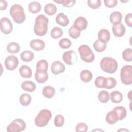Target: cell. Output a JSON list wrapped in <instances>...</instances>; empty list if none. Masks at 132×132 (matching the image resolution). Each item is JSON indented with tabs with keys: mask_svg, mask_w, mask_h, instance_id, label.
<instances>
[{
	"mask_svg": "<svg viewBox=\"0 0 132 132\" xmlns=\"http://www.w3.org/2000/svg\"><path fill=\"white\" fill-rule=\"evenodd\" d=\"M81 59L85 62L90 63L94 60V54L90 47L87 45H81L78 49Z\"/></svg>",
	"mask_w": 132,
	"mask_h": 132,
	"instance_id": "obj_5",
	"label": "cell"
},
{
	"mask_svg": "<svg viewBox=\"0 0 132 132\" xmlns=\"http://www.w3.org/2000/svg\"><path fill=\"white\" fill-rule=\"evenodd\" d=\"M35 80L40 84H43L48 79V75L47 72H39L36 71L35 74Z\"/></svg>",
	"mask_w": 132,
	"mask_h": 132,
	"instance_id": "obj_18",
	"label": "cell"
},
{
	"mask_svg": "<svg viewBox=\"0 0 132 132\" xmlns=\"http://www.w3.org/2000/svg\"><path fill=\"white\" fill-rule=\"evenodd\" d=\"M87 4L88 6L91 8L96 9L101 6V1L100 0H88Z\"/></svg>",
	"mask_w": 132,
	"mask_h": 132,
	"instance_id": "obj_41",
	"label": "cell"
},
{
	"mask_svg": "<svg viewBox=\"0 0 132 132\" xmlns=\"http://www.w3.org/2000/svg\"><path fill=\"white\" fill-rule=\"evenodd\" d=\"M104 5L107 8H113L117 5L118 1L117 0H104Z\"/></svg>",
	"mask_w": 132,
	"mask_h": 132,
	"instance_id": "obj_44",
	"label": "cell"
},
{
	"mask_svg": "<svg viewBox=\"0 0 132 132\" xmlns=\"http://www.w3.org/2000/svg\"><path fill=\"white\" fill-rule=\"evenodd\" d=\"M19 64L18 58L14 55L7 56L5 60V65L9 71H14L17 68Z\"/></svg>",
	"mask_w": 132,
	"mask_h": 132,
	"instance_id": "obj_10",
	"label": "cell"
},
{
	"mask_svg": "<svg viewBox=\"0 0 132 132\" xmlns=\"http://www.w3.org/2000/svg\"><path fill=\"white\" fill-rule=\"evenodd\" d=\"M93 46V48L96 52H102L106 48L107 44L106 43L97 40L94 42Z\"/></svg>",
	"mask_w": 132,
	"mask_h": 132,
	"instance_id": "obj_33",
	"label": "cell"
},
{
	"mask_svg": "<svg viewBox=\"0 0 132 132\" xmlns=\"http://www.w3.org/2000/svg\"><path fill=\"white\" fill-rule=\"evenodd\" d=\"M58 44L62 49H67L71 46L72 42L68 38H62L59 41Z\"/></svg>",
	"mask_w": 132,
	"mask_h": 132,
	"instance_id": "obj_39",
	"label": "cell"
},
{
	"mask_svg": "<svg viewBox=\"0 0 132 132\" xmlns=\"http://www.w3.org/2000/svg\"><path fill=\"white\" fill-rule=\"evenodd\" d=\"M110 99V94L106 90L101 91L98 94V100L100 102L103 104L106 103Z\"/></svg>",
	"mask_w": 132,
	"mask_h": 132,
	"instance_id": "obj_34",
	"label": "cell"
},
{
	"mask_svg": "<svg viewBox=\"0 0 132 132\" xmlns=\"http://www.w3.org/2000/svg\"><path fill=\"white\" fill-rule=\"evenodd\" d=\"M105 79V77L104 76H97L94 81L95 86L98 88H104Z\"/></svg>",
	"mask_w": 132,
	"mask_h": 132,
	"instance_id": "obj_42",
	"label": "cell"
},
{
	"mask_svg": "<svg viewBox=\"0 0 132 132\" xmlns=\"http://www.w3.org/2000/svg\"><path fill=\"white\" fill-rule=\"evenodd\" d=\"M64 118L61 114H57L55 116L54 120V124L55 126L60 127L63 125L64 123Z\"/></svg>",
	"mask_w": 132,
	"mask_h": 132,
	"instance_id": "obj_37",
	"label": "cell"
},
{
	"mask_svg": "<svg viewBox=\"0 0 132 132\" xmlns=\"http://www.w3.org/2000/svg\"><path fill=\"white\" fill-rule=\"evenodd\" d=\"M63 34L62 29L59 27H54L51 31V36L52 38L56 39L61 37Z\"/></svg>",
	"mask_w": 132,
	"mask_h": 132,
	"instance_id": "obj_35",
	"label": "cell"
},
{
	"mask_svg": "<svg viewBox=\"0 0 132 132\" xmlns=\"http://www.w3.org/2000/svg\"><path fill=\"white\" fill-rule=\"evenodd\" d=\"M8 6L7 2L5 0H1L0 1V10H5Z\"/></svg>",
	"mask_w": 132,
	"mask_h": 132,
	"instance_id": "obj_46",
	"label": "cell"
},
{
	"mask_svg": "<svg viewBox=\"0 0 132 132\" xmlns=\"http://www.w3.org/2000/svg\"><path fill=\"white\" fill-rule=\"evenodd\" d=\"M73 26L79 31L84 30L87 27L88 21L85 18L81 16H78L74 21Z\"/></svg>",
	"mask_w": 132,
	"mask_h": 132,
	"instance_id": "obj_12",
	"label": "cell"
},
{
	"mask_svg": "<svg viewBox=\"0 0 132 132\" xmlns=\"http://www.w3.org/2000/svg\"><path fill=\"white\" fill-rule=\"evenodd\" d=\"M92 73L88 70H84L80 73V79L84 82H90L92 80Z\"/></svg>",
	"mask_w": 132,
	"mask_h": 132,
	"instance_id": "obj_25",
	"label": "cell"
},
{
	"mask_svg": "<svg viewBox=\"0 0 132 132\" xmlns=\"http://www.w3.org/2000/svg\"><path fill=\"white\" fill-rule=\"evenodd\" d=\"M65 67L64 64L60 61H55L51 65V70L53 74L57 75L60 73H63L65 71Z\"/></svg>",
	"mask_w": 132,
	"mask_h": 132,
	"instance_id": "obj_11",
	"label": "cell"
},
{
	"mask_svg": "<svg viewBox=\"0 0 132 132\" xmlns=\"http://www.w3.org/2000/svg\"><path fill=\"white\" fill-rule=\"evenodd\" d=\"M120 78L122 82L125 85L132 84V67L131 65H125L121 69Z\"/></svg>",
	"mask_w": 132,
	"mask_h": 132,
	"instance_id": "obj_6",
	"label": "cell"
},
{
	"mask_svg": "<svg viewBox=\"0 0 132 132\" xmlns=\"http://www.w3.org/2000/svg\"><path fill=\"white\" fill-rule=\"evenodd\" d=\"M123 59L128 62L132 61V50L130 48H126L123 51L122 53Z\"/></svg>",
	"mask_w": 132,
	"mask_h": 132,
	"instance_id": "obj_36",
	"label": "cell"
},
{
	"mask_svg": "<svg viewBox=\"0 0 132 132\" xmlns=\"http://www.w3.org/2000/svg\"><path fill=\"white\" fill-rule=\"evenodd\" d=\"M110 98L112 103L118 104L122 101L123 96L122 93L120 91H114L110 93Z\"/></svg>",
	"mask_w": 132,
	"mask_h": 132,
	"instance_id": "obj_20",
	"label": "cell"
},
{
	"mask_svg": "<svg viewBox=\"0 0 132 132\" xmlns=\"http://www.w3.org/2000/svg\"><path fill=\"white\" fill-rule=\"evenodd\" d=\"M122 20V14L119 11H114L112 12L109 16L110 22L113 24H116L121 23Z\"/></svg>",
	"mask_w": 132,
	"mask_h": 132,
	"instance_id": "obj_22",
	"label": "cell"
},
{
	"mask_svg": "<svg viewBox=\"0 0 132 132\" xmlns=\"http://www.w3.org/2000/svg\"><path fill=\"white\" fill-rule=\"evenodd\" d=\"M43 95L47 98H52L55 94V89L51 86H46L44 87L42 91Z\"/></svg>",
	"mask_w": 132,
	"mask_h": 132,
	"instance_id": "obj_23",
	"label": "cell"
},
{
	"mask_svg": "<svg viewBox=\"0 0 132 132\" xmlns=\"http://www.w3.org/2000/svg\"><path fill=\"white\" fill-rule=\"evenodd\" d=\"M48 19L43 14L38 15L34 26V33L39 36H43L46 34L48 30Z\"/></svg>",
	"mask_w": 132,
	"mask_h": 132,
	"instance_id": "obj_1",
	"label": "cell"
},
{
	"mask_svg": "<svg viewBox=\"0 0 132 132\" xmlns=\"http://www.w3.org/2000/svg\"><path fill=\"white\" fill-rule=\"evenodd\" d=\"M48 67V62L45 59L40 60L36 64V71L39 72H47Z\"/></svg>",
	"mask_w": 132,
	"mask_h": 132,
	"instance_id": "obj_26",
	"label": "cell"
},
{
	"mask_svg": "<svg viewBox=\"0 0 132 132\" xmlns=\"http://www.w3.org/2000/svg\"><path fill=\"white\" fill-rule=\"evenodd\" d=\"M62 59L66 64L71 65L77 61V56L75 51L70 50L64 52L62 55Z\"/></svg>",
	"mask_w": 132,
	"mask_h": 132,
	"instance_id": "obj_9",
	"label": "cell"
},
{
	"mask_svg": "<svg viewBox=\"0 0 132 132\" xmlns=\"http://www.w3.org/2000/svg\"><path fill=\"white\" fill-rule=\"evenodd\" d=\"M19 73L23 78H28L32 76V70L29 67L22 65L19 69Z\"/></svg>",
	"mask_w": 132,
	"mask_h": 132,
	"instance_id": "obj_17",
	"label": "cell"
},
{
	"mask_svg": "<svg viewBox=\"0 0 132 132\" xmlns=\"http://www.w3.org/2000/svg\"><path fill=\"white\" fill-rule=\"evenodd\" d=\"M116 113L119 121H121L125 118L127 115V111L125 107L122 106H119L114 107L113 109Z\"/></svg>",
	"mask_w": 132,
	"mask_h": 132,
	"instance_id": "obj_21",
	"label": "cell"
},
{
	"mask_svg": "<svg viewBox=\"0 0 132 132\" xmlns=\"http://www.w3.org/2000/svg\"><path fill=\"white\" fill-rule=\"evenodd\" d=\"M52 114L51 111L47 109H43L40 111L35 119V124L39 127L46 126L51 119Z\"/></svg>",
	"mask_w": 132,
	"mask_h": 132,
	"instance_id": "obj_4",
	"label": "cell"
},
{
	"mask_svg": "<svg viewBox=\"0 0 132 132\" xmlns=\"http://www.w3.org/2000/svg\"><path fill=\"white\" fill-rule=\"evenodd\" d=\"M105 119L106 122L110 125L113 124L119 121L118 116L113 110L107 113Z\"/></svg>",
	"mask_w": 132,
	"mask_h": 132,
	"instance_id": "obj_24",
	"label": "cell"
},
{
	"mask_svg": "<svg viewBox=\"0 0 132 132\" xmlns=\"http://www.w3.org/2000/svg\"><path fill=\"white\" fill-rule=\"evenodd\" d=\"M31 101V97L28 93H23L20 96L19 102L21 105L27 106L29 105Z\"/></svg>",
	"mask_w": 132,
	"mask_h": 132,
	"instance_id": "obj_30",
	"label": "cell"
},
{
	"mask_svg": "<svg viewBox=\"0 0 132 132\" xmlns=\"http://www.w3.org/2000/svg\"><path fill=\"white\" fill-rule=\"evenodd\" d=\"M54 1L58 4H61L63 7L68 8L73 7L76 3L75 0H58Z\"/></svg>",
	"mask_w": 132,
	"mask_h": 132,
	"instance_id": "obj_40",
	"label": "cell"
},
{
	"mask_svg": "<svg viewBox=\"0 0 132 132\" xmlns=\"http://www.w3.org/2000/svg\"><path fill=\"white\" fill-rule=\"evenodd\" d=\"M113 35L117 37H122L125 35V27L123 23H120L113 24L112 27Z\"/></svg>",
	"mask_w": 132,
	"mask_h": 132,
	"instance_id": "obj_13",
	"label": "cell"
},
{
	"mask_svg": "<svg viewBox=\"0 0 132 132\" xmlns=\"http://www.w3.org/2000/svg\"><path fill=\"white\" fill-rule=\"evenodd\" d=\"M88 130V125L82 122H80L78 123L76 127H75V131L77 132H80V131H83V132H86Z\"/></svg>",
	"mask_w": 132,
	"mask_h": 132,
	"instance_id": "obj_43",
	"label": "cell"
},
{
	"mask_svg": "<svg viewBox=\"0 0 132 132\" xmlns=\"http://www.w3.org/2000/svg\"><path fill=\"white\" fill-rule=\"evenodd\" d=\"M21 88L25 91L32 92H34L36 89V84L32 81L26 80L23 81L21 84Z\"/></svg>",
	"mask_w": 132,
	"mask_h": 132,
	"instance_id": "obj_19",
	"label": "cell"
},
{
	"mask_svg": "<svg viewBox=\"0 0 132 132\" xmlns=\"http://www.w3.org/2000/svg\"><path fill=\"white\" fill-rule=\"evenodd\" d=\"M97 38L98 40L106 43L110 39V34L109 30L105 28L100 29L98 32Z\"/></svg>",
	"mask_w": 132,
	"mask_h": 132,
	"instance_id": "obj_15",
	"label": "cell"
},
{
	"mask_svg": "<svg viewBox=\"0 0 132 132\" xmlns=\"http://www.w3.org/2000/svg\"><path fill=\"white\" fill-rule=\"evenodd\" d=\"M0 29L1 31L5 34H10L13 29V25L9 19L7 17H3L0 20Z\"/></svg>",
	"mask_w": 132,
	"mask_h": 132,
	"instance_id": "obj_8",
	"label": "cell"
},
{
	"mask_svg": "<svg viewBox=\"0 0 132 132\" xmlns=\"http://www.w3.org/2000/svg\"><path fill=\"white\" fill-rule=\"evenodd\" d=\"M9 13L14 22L17 24L23 23L26 19L24 8L19 4L12 5L10 8Z\"/></svg>",
	"mask_w": 132,
	"mask_h": 132,
	"instance_id": "obj_3",
	"label": "cell"
},
{
	"mask_svg": "<svg viewBox=\"0 0 132 132\" xmlns=\"http://www.w3.org/2000/svg\"><path fill=\"white\" fill-rule=\"evenodd\" d=\"M129 131L128 130L126 129H120L118 130V131Z\"/></svg>",
	"mask_w": 132,
	"mask_h": 132,
	"instance_id": "obj_47",
	"label": "cell"
},
{
	"mask_svg": "<svg viewBox=\"0 0 132 132\" xmlns=\"http://www.w3.org/2000/svg\"><path fill=\"white\" fill-rule=\"evenodd\" d=\"M29 45L32 49L35 51H40L45 48V43L42 40L34 39L30 42Z\"/></svg>",
	"mask_w": 132,
	"mask_h": 132,
	"instance_id": "obj_14",
	"label": "cell"
},
{
	"mask_svg": "<svg viewBox=\"0 0 132 132\" xmlns=\"http://www.w3.org/2000/svg\"><path fill=\"white\" fill-rule=\"evenodd\" d=\"M69 36L74 39H77L79 36H80L81 32L80 31L78 30L76 28H75L73 26H72L69 29Z\"/></svg>",
	"mask_w": 132,
	"mask_h": 132,
	"instance_id": "obj_38",
	"label": "cell"
},
{
	"mask_svg": "<svg viewBox=\"0 0 132 132\" xmlns=\"http://www.w3.org/2000/svg\"><path fill=\"white\" fill-rule=\"evenodd\" d=\"M20 57L24 62H30L34 58V54L30 51L26 50L21 53Z\"/></svg>",
	"mask_w": 132,
	"mask_h": 132,
	"instance_id": "obj_28",
	"label": "cell"
},
{
	"mask_svg": "<svg viewBox=\"0 0 132 132\" xmlns=\"http://www.w3.org/2000/svg\"><path fill=\"white\" fill-rule=\"evenodd\" d=\"M44 12L48 15H54L57 10V7L52 3H48L45 5L44 8Z\"/></svg>",
	"mask_w": 132,
	"mask_h": 132,
	"instance_id": "obj_32",
	"label": "cell"
},
{
	"mask_svg": "<svg viewBox=\"0 0 132 132\" xmlns=\"http://www.w3.org/2000/svg\"><path fill=\"white\" fill-rule=\"evenodd\" d=\"M100 67L102 71L109 73H114L118 69V63L116 59L109 57L102 58L100 61Z\"/></svg>",
	"mask_w": 132,
	"mask_h": 132,
	"instance_id": "obj_2",
	"label": "cell"
},
{
	"mask_svg": "<svg viewBox=\"0 0 132 132\" xmlns=\"http://www.w3.org/2000/svg\"><path fill=\"white\" fill-rule=\"evenodd\" d=\"M20 50V45L15 42H10L7 46V51L10 54L18 53Z\"/></svg>",
	"mask_w": 132,
	"mask_h": 132,
	"instance_id": "obj_29",
	"label": "cell"
},
{
	"mask_svg": "<svg viewBox=\"0 0 132 132\" xmlns=\"http://www.w3.org/2000/svg\"><path fill=\"white\" fill-rule=\"evenodd\" d=\"M26 123L22 119H14L7 127L8 132H20L24 131L26 128Z\"/></svg>",
	"mask_w": 132,
	"mask_h": 132,
	"instance_id": "obj_7",
	"label": "cell"
},
{
	"mask_svg": "<svg viewBox=\"0 0 132 132\" xmlns=\"http://www.w3.org/2000/svg\"><path fill=\"white\" fill-rule=\"evenodd\" d=\"M125 22L126 25L129 27H132V13H129L126 15L125 17Z\"/></svg>",
	"mask_w": 132,
	"mask_h": 132,
	"instance_id": "obj_45",
	"label": "cell"
},
{
	"mask_svg": "<svg viewBox=\"0 0 132 132\" xmlns=\"http://www.w3.org/2000/svg\"><path fill=\"white\" fill-rule=\"evenodd\" d=\"M117 85V80L113 77H105L104 85V88L110 89L114 88Z\"/></svg>",
	"mask_w": 132,
	"mask_h": 132,
	"instance_id": "obj_31",
	"label": "cell"
},
{
	"mask_svg": "<svg viewBox=\"0 0 132 132\" xmlns=\"http://www.w3.org/2000/svg\"><path fill=\"white\" fill-rule=\"evenodd\" d=\"M29 11L32 13H37L41 10V4L36 1H32L29 3L28 6Z\"/></svg>",
	"mask_w": 132,
	"mask_h": 132,
	"instance_id": "obj_27",
	"label": "cell"
},
{
	"mask_svg": "<svg viewBox=\"0 0 132 132\" xmlns=\"http://www.w3.org/2000/svg\"><path fill=\"white\" fill-rule=\"evenodd\" d=\"M56 23L62 26H66L69 23V19H68L67 15L64 13L61 12L59 13L56 17Z\"/></svg>",
	"mask_w": 132,
	"mask_h": 132,
	"instance_id": "obj_16",
	"label": "cell"
}]
</instances>
